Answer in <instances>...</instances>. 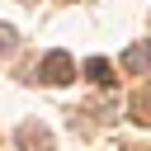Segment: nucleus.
Segmentation results:
<instances>
[{
	"label": "nucleus",
	"mask_w": 151,
	"mask_h": 151,
	"mask_svg": "<svg viewBox=\"0 0 151 151\" xmlns=\"http://www.w3.org/2000/svg\"><path fill=\"white\" fill-rule=\"evenodd\" d=\"M38 76H42L47 85H66V80L76 76V61H71L66 52H47V57H42V66H38Z\"/></svg>",
	"instance_id": "1"
},
{
	"label": "nucleus",
	"mask_w": 151,
	"mask_h": 151,
	"mask_svg": "<svg viewBox=\"0 0 151 151\" xmlns=\"http://www.w3.org/2000/svg\"><path fill=\"white\" fill-rule=\"evenodd\" d=\"M19 146H24V151H52V132L38 127V123H24V127H19Z\"/></svg>",
	"instance_id": "2"
},
{
	"label": "nucleus",
	"mask_w": 151,
	"mask_h": 151,
	"mask_svg": "<svg viewBox=\"0 0 151 151\" xmlns=\"http://www.w3.org/2000/svg\"><path fill=\"white\" fill-rule=\"evenodd\" d=\"M123 66H127V71H137V76H142V71H151V42H132V47L123 52Z\"/></svg>",
	"instance_id": "3"
},
{
	"label": "nucleus",
	"mask_w": 151,
	"mask_h": 151,
	"mask_svg": "<svg viewBox=\"0 0 151 151\" xmlns=\"http://www.w3.org/2000/svg\"><path fill=\"white\" fill-rule=\"evenodd\" d=\"M85 76H90L94 85H109V80H113V66H109L104 57H90V61H85Z\"/></svg>",
	"instance_id": "4"
},
{
	"label": "nucleus",
	"mask_w": 151,
	"mask_h": 151,
	"mask_svg": "<svg viewBox=\"0 0 151 151\" xmlns=\"http://www.w3.org/2000/svg\"><path fill=\"white\" fill-rule=\"evenodd\" d=\"M132 109H137V113H132L137 123H151V99H146V94H137V104H132Z\"/></svg>",
	"instance_id": "5"
},
{
	"label": "nucleus",
	"mask_w": 151,
	"mask_h": 151,
	"mask_svg": "<svg viewBox=\"0 0 151 151\" xmlns=\"http://www.w3.org/2000/svg\"><path fill=\"white\" fill-rule=\"evenodd\" d=\"M14 42H19V38H14V28H9V24H0V52H14Z\"/></svg>",
	"instance_id": "6"
}]
</instances>
